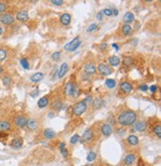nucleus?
Here are the masks:
<instances>
[{
  "label": "nucleus",
  "mask_w": 161,
  "mask_h": 166,
  "mask_svg": "<svg viewBox=\"0 0 161 166\" xmlns=\"http://www.w3.org/2000/svg\"><path fill=\"white\" fill-rule=\"evenodd\" d=\"M137 120V113L132 109H123L117 115V123L122 127L130 126Z\"/></svg>",
  "instance_id": "obj_1"
},
{
  "label": "nucleus",
  "mask_w": 161,
  "mask_h": 166,
  "mask_svg": "<svg viewBox=\"0 0 161 166\" xmlns=\"http://www.w3.org/2000/svg\"><path fill=\"white\" fill-rule=\"evenodd\" d=\"M87 109H88V104L83 100L73 105V107H72V114L75 116H80L87 111Z\"/></svg>",
  "instance_id": "obj_2"
},
{
  "label": "nucleus",
  "mask_w": 161,
  "mask_h": 166,
  "mask_svg": "<svg viewBox=\"0 0 161 166\" xmlns=\"http://www.w3.org/2000/svg\"><path fill=\"white\" fill-rule=\"evenodd\" d=\"M95 138V130L93 128H88L83 133L82 136H80V142L83 144H89Z\"/></svg>",
  "instance_id": "obj_3"
},
{
  "label": "nucleus",
  "mask_w": 161,
  "mask_h": 166,
  "mask_svg": "<svg viewBox=\"0 0 161 166\" xmlns=\"http://www.w3.org/2000/svg\"><path fill=\"white\" fill-rule=\"evenodd\" d=\"M82 44V40L80 39V37H76L75 39H73L71 42H69L68 44L65 45L64 49L67 52H74Z\"/></svg>",
  "instance_id": "obj_4"
},
{
  "label": "nucleus",
  "mask_w": 161,
  "mask_h": 166,
  "mask_svg": "<svg viewBox=\"0 0 161 166\" xmlns=\"http://www.w3.org/2000/svg\"><path fill=\"white\" fill-rule=\"evenodd\" d=\"M14 22H15V18L13 15L8 14V13H2V14H0V23H1L2 25L9 26L14 24Z\"/></svg>",
  "instance_id": "obj_5"
},
{
  "label": "nucleus",
  "mask_w": 161,
  "mask_h": 166,
  "mask_svg": "<svg viewBox=\"0 0 161 166\" xmlns=\"http://www.w3.org/2000/svg\"><path fill=\"white\" fill-rule=\"evenodd\" d=\"M97 70L98 71V73H100V75L104 76V77L111 75V74L113 73V68H111V67H109L108 65L104 64V63H102V64H98V65Z\"/></svg>",
  "instance_id": "obj_6"
},
{
  "label": "nucleus",
  "mask_w": 161,
  "mask_h": 166,
  "mask_svg": "<svg viewBox=\"0 0 161 166\" xmlns=\"http://www.w3.org/2000/svg\"><path fill=\"white\" fill-rule=\"evenodd\" d=\"M27 122H28V120L23 114H17L14 117V124L16 125L18 128H24V127H26Z\"/></svg>",
  "instance_id": "obj_7"
},
{
  "label": "nucleus",
  "mask_w": 161,
  "mask_h": 166,
  "mask_svg": "<svg viewBox=\"0 0 161 166\" xmlns=\"http://www.w3.org/2000/svg\"><path fill=\"white\" fill-rule=\"evenodd\" d=\"M113 125H111L109 123H102V126H100V133L102 134V136L104 137H108L113 134Z\"/></svg>",
  "instance_id": "obj_8"
},
{
  "label": "nucleus",
  "mask_w": 161,
  "mask_h": 166,
  "mask_svg": "<svg viewBox=\"0 0 161 166\" xmlns=\"http://www.w3.org/2000/svg\"><path fill=\"white\" fill-rule=\"evenodd\" d=\"M147 125H148V123H147L146 120H136V122H134V128L138 132H143L147 129Z\"/></svg>",
  "instance_id": "obj_9"
},
{
  "label": "nucleus",
  "mask_w": 161,
  "mask_h": 166,
  "mask_svg": "<svg viewBox=\"0 0 161 166\" xmlns=\"http://www.w3.org/2000/svg\"><path fill=\"white\" fill-rule=\"evenodd\" d=\"M39 125H40L39 120H36V118H30V120H28V122H27L26 127L30 131H36L39 128Z\"/></svg>",
  "instance_id": "obj_10"
},
{
  "label": "nucleus",
  "mask_w": 161,
  "mask_h": 166,
  "mask_svg": "<svg viewBox=\"0 0 161 166\" xmlns=\"http://www.w3.org/2000/svg\"><path fill=\"white\" fill-rule=\"evenodd\" d=\"M84 73L89 76H93L97 73V67L93 63H87L84 66Z\"/></svg>",
  "instance_id": "obj_11"
},
{
  "label": "nucleus",
  "mask_w": 161,
  "mask_h": 166,
  "mask_svg": "<svg viewBox=\"0 0 161 166\" xmlns=\"http://www.w3.org/2000/svg\"><path fill=\"white\" fill-rule=\"evenodd\" d=\"M16 20L21 23H25L29 20V14L28 11L26 10H20L16 15Z\"/></svg>",
  "instance_id": "obj_12"
},
{
  "label": "nucleus",
  "mask_w": 161,
  "mask_h": 166,
  "mask_svg": "<svg viewBox=\"0 0 161 166\" xmlns=\"http://www.w3.org/2000/svg\"><path fill=\"white\" fill-rule=\"evenodd\" d=\"M75 87H76V85L74 84L73 82H68L64 87V94L66 96H72L73 95L74 91H75Z\"/></svg>",
  "instance_id": "obj_13"
},
{
  "label": "nucleus",
  "mask_w": 161,
  "mask_h": 166,
  "mask_svg": "<svg viewBox=\"0 0 161 166\" xmlns=\"http://www.w3.org/2000/svg\"><path fill=\"white\" fill-rule=\"evenodd\" d=\"M119 89L120 92H122L123 94H129L132 92V86L129 82H121L119 85Z\"/></svg>",
  "instance_id": "obj_14"
},
{
  "label": "nucleus",
  "mask_w": 161,
  "mask_h": 166,
  "mask_svg": "<svg viewBox=\"0 0 161 166\" xmlns=\"http://www.w3.org/2000/svg\"><path fill=\"white\" fill-rule=\"evenodd\" d=\"M69 71V64L68 63H63L61 65V67L59 68V70L57 72V76L59 79H62V78L65 77V75H66L67 73H68Z\"/></svg>",
  "instance_id": "obj_15"
},
{
  "label": "nucleus",
  "mask_w": 161,
  "mask_h": 166,
  "mask_svg": "<svg viewBox=\"0 0 161 166\" xmlns=\"http://www.w3.org/2000/svg\"><path fill=\"white\" fill-rule=\"evenodd\" d=\"M23 138L22 137H16L14 139H12L10 143V146L12 147L13 149H20L22 146H23Z\"/></svg>",
  "instance_id": "obj_16"
},
{
  "label": "nucleus",
  "mask_w": 161,
  "mask_h": 166,
  "mask_svg": "<svg viewBox=\"0 0 161 166\" xmlns=\"http://www.w3.org/2000/svg\"><path fill=\"white\" fill-rule=\"evenodd\" d=\"M11 129V122L8 120H0V133H5Z\"/></svg>",
  "instance_id": "obj_17"
},
{
  "label": "nucleus",
  "mask_w": 161,
  "mask_h": 166,
  "mask_svg": "<svg viewBox=\"0 0 161 166\" xmlns=\"http://www.w3.org/2000/svg\"><path fill=\"white\" fill-rule=\"evenodd\" d=\"M126 143L130 146H137L139 144V139L136 135L134 134H130V135L127 136L126 138Z\"/></svg>",
  "instance_id": "obj_18"
},
{
  "label": "nucleus",
  "mask_w": 161,
  "mask_h": 166,
  "mask_svg": "<svg viewBox=\"0 0 161 166\" xmlns=\"http://www.w3.org/2000/svg\"><path fill=\"white\" fill-rule=\"evenodd\" d=\"M120 31H121V34L126 37V36H130L133 32V29L129 24H123L120 27Z\"/></svg>",
  "instance_id": "obj_19"
},
{
  "label": "nucleus",
  "mask_w": 161,
  "mask_h": 166,
  "mask_svg": "<svg viewBox=\"0 0 161 166\" xmlns=\"http://www.w3.org/2000/svg\"><path fill=\"white\" fill-rule=\"evenodd\" d=\"M135 160H136L135 155L133 153H128L123 159V164L125 166H131L135 163Z\"/></svg>",
  "instance_id": "obj_20"
},
{
  "label": "nucleus",
  "mask_w": 161,
  "mask_h": 166,
  "mask_svg": "<svg viewBox=\"0 0 161 166\" xmlns=\"http://www.w3.org/2000/svg\"><path fill=\"white\" fill-rule=\"evenodd\" d=\"M71 20H72V16L69 13H64V14H62L61 17H60V22H61V24L64 26L70 25Z\"/></svg>",
  "instance_id": "obj_21"
},
{
  "label": "nucleus",
  "mask_w": 161,
  "mask_h": 166,
  "mask_svg": "<svg viewBox=\"0 0 161 166\" xmlns=\"http://www.w3.org/2000/svg\"><path fill=\"white\" fill-rule=\"evenodd\" d=\"M43 135H44V137L46 138V139L50 140V139L55 138L56 135H57V133H56V131L52 128H46L43 132Z\"/></svg>",
  "instance_id": "obj_22"
},
{
  "label": "nucleus",
  "mask_w": 161,
  "mask_h": 166,
  "mask_svg": "<svg viewBox=\"0 0 161 166\" xmlns=\"http://www.w3.org/2000/svg\"><path fill=\"white\" fill-rule=\"evenodd\" d=\"M122 20H123V23L124 24H129L133 23L134 22V15L132 12H126L122 17Z\"/></svg>",
  "instance_id": "obj_23"
},
{
  "label": "nucleus",
  "mask_w": 161,
  "mask_h": 166,
  "mask_svg": "<svg viewBox=\"0 0 161 166\" xmlns=\"http://www.w3.org/2000/svg\"><path fill=\"white\" fill-rule=\"evenodd\" d=\"M49 102H50V100H49V96H42L40 100H38V107L39 109H44V107H46L47 105H49Z\"/></svg>",
  "instance_id": "obj_24"
},
{
  "label": "nucleus",
  "mask_w": 161,
  "mask_h": 166,
  "mask_svg": "<svg viewBox=\"0 0 161 166\" xmlns=\"http://www.w3.org/2000/svg\"><path fill=\"white\" fill-rule=\"evenodd\" d=\"M120 62H121V61H120L119 57H117V56H111V57L108 58V63H109V65H111V67L119 66Z\"/></svg>",
  "instance_id": "obj_25"
},
{
  "label": "nucleus",
  "mask_w": 161,
  "mask_h": 166,
  "mask_svg": "<svg viewBox=\"0 0 161 166\" xmlns=\"http://www.w3.org/2000/svg\"><path fill=\"white\" fill-rule=\"evenodd\" d=\"M44 79V74L39 72V73H36L34 75H32L30 77V81L33 83H39L40 81H42Z\"/></svg>",
  "instance_id": "obj_26"
},
{
  "label": "nucleus",
  "mask_w": 161,
  "mask_h": 166,
  "mask_svg": "<svg viewBox=\"0 0 161 166\" xmlns=\"http://www.w3.org/2000/svg\"><path fill=\"white\" fill-rule=\"evenodd\" d=\"M152 131H153L154 135H155L158 139H160L161 138V125H160V123L154 124L153 128H152Z\"/></svg>",
  "instance_id": "obj_27"
},
{
  "label": "nucleus",
  "mask_w": 161,
  "mask_h": 166,
  "mask_svg": "<svg viewBox=\"0 0 161 166\" xmlns=\"http://www.w3.org/2000/svg\"><path fill=\"white\" fill-rule=\"evenodd\" d=\"M60 151H61V154L64 158H67L69 156V150L67 149L65 142H61V144H60Z\"/></svg>",
  "instance_id": "obj_28"
},
{
  "label": "nucleus",
  "mask_w": 161,
  "mask_h": 166,
  "mask_svg": "<svg viewBox=\"0 0 161 166\" xmlns=\"http://www.w3.org/2000/svg\"><path fill=\"white\" fill-rule=\"evenodd\" d=\"M91 105L95 109H100V107L104 105V100L102 98H95V100L91 102Z\"/></svg>",
  "instance_id": "obj_29"
},
{
  "label": "nucleus",
  "mask_w": 161,
  "mask_h": 166,
  "mask_svg": "<svg viewBox=\"0 0 161 166\" xmlns=\"http://www.w3.org/2000/svg\"><path fill=\"white\" fill-rule=\"evenodd\" d=\"M52 109H54V111H61V109H63V102L59 100H55V102L52 104Z\"/></svg>",
  "instance_id": "obj_30"
},
{
  "label": "nucleus",
  "mask_w": 161,
  "mask_h": 166,
  "mask_svg": "<svg viewBox=\"0 0 161 166\" xmlns=\"http://www.w3.org/2000/svg\"><path fill=\"white\" fill-rule=\"evenodd\" d=\"M2 83H3L4 87H8L11 86V84H12V79H11L10 76L6 75V76H4V77L2 78Z\"/></svg>",
  "instance_id": "obj_31"
},
{
  "label": "nucleus",
  "mask_w": 161,
  "mask_h": 166,
  "mask_svg": "<svg viewBox=\"0 0 161 166\" xmlns=\"http://www.w3.org/2000/svg\"><path fill=\"white\" fill-rule=\"evenodd\" d=\"M20 65H21L22 68L25 69V70L30 69V63H29L27 58H21V59H20Z\"/></svg>",
  "instance_id": "obj_32"
},
{
  "label": "nucleus",
  "mask_w": 161,
  "mask_h": 166,
  "mask_svg": "<svg viewBox=\"0 0 161 166\" xmlns=\"http://www.w3.org/2000/svg\"><path fill=\"white\" fill-rule=\"evenodd\" d=\"M96 158H97V153L95 151H89L88 155H87V160L89 162H93L96 160Z\"/></svg>",
  "instance_id": "obj_33"
},
{
  "label": "nucleus",
  "mask_w": 161,
  "mask_h": 166,
  "mask_svg": "<svg viewBox=\"0 0 161 166\" xmlns=\"http://www.w3.org/2000/svg\"><path fill=\"white\" fill-rule=\"evenodd\" d=\"M106 86L108 87V89H113V87H115L116 86V83L115 81L113 79H107L106 81Z\"/></svg>",
  "instance_id": "obj_34"
},
{
  "label": "nucleus",
  "mask_w": 161,
  "mask_h": 166,
  "mask_svg": "<svg viewBox=\"0 0 161 166\" xmlns=\"http://www.w3.org/2000/svg\"><path fill=\"white\" fill-rule=\"evenodd\" d=\"M79 142H80V135H79V134H75V135H73L71 137L70 143L72 145H75V144H77V143H79Z\"/></svg>",
  "instance_id": "obj_35"
},
{
  "label": "nucleus",
  "mask_w": 161,
  "mask_h": 166,
  "mask_svg": "<svg viewBox=\"0 0 161 166\" xmlns=\"http://www.w3.org/2000/svg\"><path fill=\"white\" fill-rule=\"evenodd\" d=\"M6 58H7V52H6V50L3 48H0V63L3 62Z\"/></svg>",
  "instance_id": "obj_36"
},
{
  "label": "nucleus",
  "mask_w": 161,
  "mask_h": 166,
  "mask_svg": "<svg viewBox=\"0 0 161 166\" xmlns=\"http://www.w3.org/2000/svg\"><path fill=\"white\" fill-rule=\"evenodd\" d=\"M132 63H133V58L132 57H124L123 65L129 67V66H131V65H132Z\"/></svg>",
  "instance_id": "obj_37"
},
{
  "label": "nucleus",
  "mask_w": 161,
  "mask_h": 166,
  "mask_svg": "<svg viewBox=\"0 0 161 166\" xmlns=\"http://www.w3.org/2000/svg\"><path fill=\"white\" fill-rule=\"evenodd\" d=\"M102 12V14L106 15V16H107V17L113 16V10H111V8H104Z\"/></svg>",
  "instance_id": "obj_38"
},
{
  "label": "nucleus",
  "mask_w": 161,
  "mask_h": 166,
  "mask_svg": "<svg viewBox=\"0 0 161 166\" xmlns=\"http://www.w3.org/2000/svg\"><path fill=\"white\" fill-rule=\"evenodd\" d=\"M51 4L55 6H63L64 5V0H50Z\"/></svg>",
  "instance_id": "obj_39"
},
{
  "label": "nucleus",
  "mask_w": 161,
  "mask_h": 166,
  "mask_svg": "<svg viewBox=\"0 0 161 166\" xmlns=\"http://www.w3.org/2000/svg\"><path fill=\"white\" fill-rule=\"evenodd\" d=\"M60 57H61V52H59V51L53 53V55H52V59L54 61H58V60L60 59Z\"/></svg>",
  "instance_id": "obj_40"
},
{
  "label": "nucleus",
  "mask_w": 161,
  "mask_h": 166,
  "mask_svg": "<svg viewBox=\"0 0 161 166\" xmlns=\"http://www.w3.org/2000/svg\"><path fill=\"white\" fill-rule=\"evenodd\" d=\"M6 9H7V5L4 2H0V14L5 12Z\"/></svg>",
  "instance_id": "obj_41"
},
{
  "label": "nucleus",
  "mask_w": 161,
  "mask_h": 166,
  "mask_svg": "<svg viewBox=\"0 0 161 166\" xmlns=\"http://www.w3.org/2000/svg\"><path fill=\"white\" fill-rule=\"evenodd\" d=\"M107 123H109L111 125H113L115 123V117H113V115H109L108 117H107Z\"/></svg>",
  "instance_id": "obj_42"
},
{
  "label": "nucleus",
  "mask_w": 161,
  "mask_h": 166,
  "mask_svg": "<svg viewBox=\"0 0 161 166\" xmlns=\"http://www.w3.org/2000/svg\"><path fill=\"white\" fill-rule=\"evenodd\" d=\"M98 28V25L96 23H93V24H91V25L89 26V28H88V32H91V31H93V30H96V29Z\"/></svg>",
  "instance_id": "obj_43"
},
{
  "label": "nucleus",
  "mask_w": 161,
  "mask_h": 166,
  "mask_svg": "<svg viewBox=\"0 0 161 166\" xmlns=\"http://www.w3.org/2000/svg\"><path fill=\"white\" fill-rule=\"evenodd\" d=\"M139 89L141 92H146V91H148V86H147L146 84H142L141 86L139 87Z\"/></svg>",
  "instance_id": "obj_44"
},
{
  "label": "nucleus",
  "mask_w": 161,
  "mask_h": 166,
  "mask_svg": "<svg viewBox=\"0 0 161 166\" xmlns=\"http://www.w3.org/2000/svg\"><path fill=\"white\" fill-rule=\"evenodd\" d=\"M149 89H150V92L152 94H155L156 92H157V89H158V87L156 86V85H152V86L149 87Z\"/></svg>",
  "instance_id": "obj_45"
},
{
  "label": "nucleus",
  "mask_w": 161,
  "mask_h": 166,
  "mask_svg": "<svg viewBox=\"0 0 161 166\" xmlns=\"http://www.w3.org/2000/svg\"><path fill=\"white\" fill-rule=\"evenodd\" d=\"M125 132H126V130H125V129H124V127H122V126H121V128H120V129H118L117 133L119 134L120 136H123L124 134H125Z\"/></svg>",
  "instance_id": "obj_46"
},
{
  "label": "nucleus",
  "mask_w": 161,
  "mask_h": 166,
  "mask_svg": "<svg viewBox=\"0 0 161 166\" xmlns=\"http://www.w3.org/2000/svg\"><path fill=\"white\" fill-rule=\"evenodd\" d=\"M84 100L87 102V104H89V102H93V96H87V98H85V100Z\"/></svg>",
  "instance_id": "obj_47"
},
{
  "label": "nucleus",
  "mask_w": 161,
  "mask_h": 166,
  "mask_svg": "<svg viewBox=\"0 0 161 166\" xmlns=\"http://www.w3.org/2000/svg\"><path fill=\"white\" fill-rule=\"evenodd\" d=\"M102 16H104V14H102V11H100V12H98V14H97V19L98 20V21H102Z\"/></svg>",
  "instance_id": "obj_48"
},
{
  "label": "nucleus",
  "mask_w": 161,
  "mask_h": 166,
  "mask_svg": "<svg viewBox=\"0 0 161 166\" xmlns=\"http://www.w3.org/2000/svg\"><path fill=\"white\" fill-rule=\"evenodd\" d=\"M111 10H113V15L117 16V15H118V10H117V9H111Z\"/></svg>",
  "instance_id": "obj_49"
},
{
  "label": "nucleus",
  "mask_w": 161,
  "mask_h": 166,
  "mask_svg": "<svg viewBox=\"0 0 161 166\" xmlns=\"http://www.w3.org/2000/svg\"><path fill=\"white\" fill-rule=\"evenodd\" d=\"M106 46H107V45H106V43H104L102 45H100V49H106Z\"/></svg>",
  "instance_id": "obj_50"
},
{
  "label": "nucleus",
  "mask_w": 161,
  "mask_h": 166,
  "mask_svg": "<svg viewBox=\"0 0 161 166\" xmlns=\"http://www.w3.org/2000/svg\"><path fill=\"white\" fill-rule=\"evenodd\" d=\"M2 33H3V28H2V27L0 26V36L2 35Z\"/></svg>",
  "instance_id": "obj_51"
},
{
  "label": "nucleus",
  "mask_w": 161,
  "mask_h": 166,
  "mask_svg": "<svg viewBox=\"0 0 161 166\" xmlns=\"http://www.w3.org/2000/svg\"><path fill=\"white\" fill-rule=\"evenodd\" d=\"M113 48H115L116 50L118 49V46H117V45H115V44H113Z\"/></svg>",
  "instance_id": "obj_52"
},
{
  "label": "nucleus",
  "mask_w": 161,
  "mask_h": 166,
  "mask_svg": "<svg viewBox=\"0 0 161 166\" xmlns=\"http://www.w3.org/2000/svg\"><path fill=\"white\" fill-rule=\"evenodd\" d=\"M2 73H3V68H2V67L0 66V75H1Z\"/></svg>",
  "instance_id": "obj_53"
},
{
  "label": "nucleus",
  "mask_w": 161,
  "mask_h": 166,
  "mask_svg": "<svg viewBox=\"0 0 161 166\" xmlns=\"http://www.w3.org/2000/svg\"><path fill=\"white\" fill-rule=\"evenodd\" d=\"M29 2H32V3H35V2H37L38 0H28Z\"/></svg>",
  "instance_id": "obj_54"
},
{
  "label": "nucleus",
  "mask_w": 161,
  "mask_h": 166,
  "mask_svg": "<svg viewBox=\"0 0 161 166\" xmlns=\"http://www.w3.org/2000/svg\"><path fill=\"white\" fill-rule=\"evenodd\" d=\"M143 1H145V2H151V1H153V0H143Z\"/></svg>",
  "instance_id": "obj_55"
}]
</instances>
